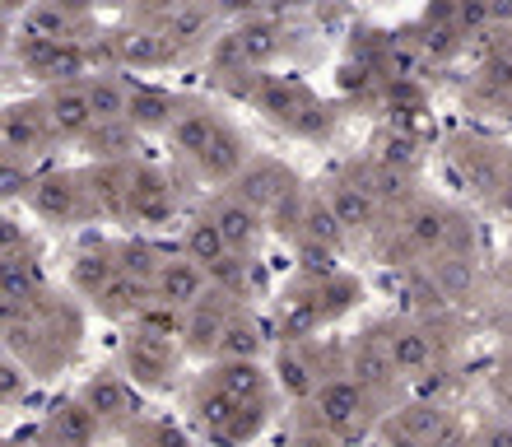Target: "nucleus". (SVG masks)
<instances>
[{
	"label": "nucleus",
	"mask_w": 512,
	"mask_h": 447,
	"mask_svg": "<svg viewBox=\"0 0 512 447\" xmlns=\"http://www.w3.org/2000/svg\"><path fill=\"white\" fill-rule=\"evenodd\" d=\"M247 103H252L256 112H266L275 126H284L289 136L326 140L331 131H336V112L326 108L308 84L284 80V75H266V70H256V84H252V98H247Z\"/></svg>",
	"instance_id": "1"
},
{
	"label": "nucleus",
	"mask_w": 512,
	"mask_h": 447,
	"mask_svg": "<svg viewBox=\"0 0 512 447\" xmlns=\"http://www.w3.org/2000/svg\"><path fill=\"white\" fill-rule=\"evenodd\" d=\"M14 56H19V66L42 84H75L89 75V52H84L80 38H38V33H24L19 28V38H14Z\"/></svg>",
	"instance_id": "2"
},
{
	"label": "nucleus",
	"mask_w": 512,
	"mask_h": 447,
	"mask_svg": "<svg viewBox=\"0 0 512 447\" xmlns=\"http://www.w3.org/2000/svg\"><path fill=\"white\" fill-rule=\"evenodd\" d=\"M233 191H238L247 205H256L266 219H275L294 196H303V182H298L280 159H252L243 173H238Z\"/></svg>",
	"instance_id": "3"
},
{
	"label": "nucleus",
	"mask_w": 512,
	"mask_h": 447,
	"mask_svg": "<svg viewBox=\"0 0 512 447\" xmlns=\"http://www.w3.org/2000/svg\"><path fill=\"white\" fill-rule=\"evenodd\" d=\"M28 205L47 224H75L80 215H94L84 173H38L33 191H28Z\"/></svg>",
	"instance_id": "4"
},
{
	"label": "nucleus",
	"mask_w": 512,
	"mask_h": 447,
	"mask_svg": "<svg viewBox=\"0 0 512 447\" xmlns=\"http://www.w3.org/2000/svg\"><path fill=\"white\" fill-rule=\"evenodd\" d=\"M364 410H368V387L359 378H326L308 396V415L317 424H326L331 434H354L364 424Z\"/></svg>",
	"instance_id": "5"
},
{
	"label": "nucleus",
	"mask_w": 512,
	"mask_h": 447,
	"mask_svg": "<svg viewBox=\"0 0 512 447\" xmlns=\"http://www.w3.org/2000/svg\"><path fill=\"white\" fill-rule=\"evenodd\" d=\"M52 140H61V136H56L42 98H28V103H10V108H5V117H0V145H5V154L33 159V154H42Z\"/></svg>",
	"instance_id": "6"
},
{
	"label": "nucleus",
	"mask_w": 512,
	"mask_h": 447,
	"mask_svg": "<svg viewBox=\"0 0 512 447\" xmlns=\"http://www.w3.org/2000/svg\"><path fill=\"white\" fill-rule=\"evenodd\" d=\"M122 368L131 373V382L140 387H168L173 382V368H177V345L173 336H159V331H140V336L126 340V359Z\"/></svg>",
	"instance_id": "7"
},
{
	"label": "nucleus",
	"mask_w": 512,
	"mask_h": 447,
	"mask_svg": "<svg viewBox=\"0 0 512 447\" xmlns=\"http://www.w3.org/2000/svg\"><path fill=\"white\" fill-rule=\"evenodd\" d=\"M452 224H457V210H447V205L429 201V196H419L401 210V243L405 252H443L447 238H452Z\"/></svg>",
	"instance_id": "8"
},
{
	"label": "nucleus",
	"mask_w": 512,
	"mask_h": 447,
	"mask_svg": "<svg viewBox=\"0 0 512 447\" xmlns=\"http://www.w3.org/2000/svg\"><path fill=\"white\" fill-rule=\"evenodd\" d=\"M452 154H457V168H461V177H466V187H471L475 196H503V182H508L512 159L503 154L499 145H485V140H475V136H461Z\"/></svg>",
	"instance_id": "9"
},
{
	"label": "nucleus",
	"mask_w": 512,
	"mask_h": 447,
	"mask_svg": "<svg viewBox=\"0 0 512 447\" xmlns=\"http://www.w3.org/2000/svg\"><path fill=\"white\" fill-rule=\"evenodd\" d=\"M42 103H47V117H52L56 136L61 140H89L94 136V103H89V84L75 80V84H47V94H42Z\"/></svg>",
	"instance_id": "10"
},
{
	"label": "nucleus",
	"mask_w": 512,
	"mask_h": 447,
	"mask_svg": "<svg viewBox=\"0 0 512 447\" xmlns=\"http://www.w3.org/2000/svg\"><path fill=\"white\" fill-rule=\"evenodd\" d=\"M126 201H131V219H145V224H163L177 210L173 187L154 163H126Z\"/></svg>",
	"instance_id": "11"
},
{
	"label": "nucleus",
	"mask_w": 512,
	"mask_h": 447,
	"mask_svg": "<svg viewBox=\"0 0 512 447\" xmlns=\"http://www.w3.org/2000/svg\"><path fill=\"white\" fill-rule=\"evenodd\" d=\"M233 298V294H229ZM224 294H205L201 303H191L187 317H182V345H187V354H219V345H224V331H229L233 322V308Z\"/></svg>",
	"instance_id": "12"
},
{
	"label": "nucleus",
	"mask_w": 512,
	"mask_h": 447,
	"mask_svg": "<svg viewBox=\"0 0 512 447\" xmlns=\"http://www.w3.org/2000/svg\"><path fill=\"white\" fill-rule=\"evenodd\" d=\"M196 168H201V177H210V182H238V173H243L247 163V140H243V131L229 122V117H219V126H215V136H210V145L196 154Z\"/></svg>",
	"instance_id": "13"
},
{
	"label": "nucleus",
	"mask_w": 512,
	"mask_h": 447,
	"mask_svg": "<svg viewBox=\"0 0 512 447\" xmlns=\"http://www.w3.org/2000/svg\"><path fill=\"white\" fill-rule=\"evenodd\" d=\"M210 219H215L219 233L229 238V252H243V257L266 238V215H261L256 205H247L238 191H233V196H219Z\"/></svg>",
	"instance_id": "14"
},
{
	"label": "nucleus",
	"mask_w": 512,
	"mask_h": 447,
	"mask_svg": "<svg viewBox=\"0 0 512 447\" xmlns=\"http://www.w3.org/2000/svg\"><path fill=\"white\" fill-rule=\"evenodd\" d=\"M326 196V205L336 210V219H340V229L345 233H364V229H373V219H378V196L364 187V182H354L350 173H340L331 187L322 191Z\"/></svg>",
	"instance_id": "15"
},
{
	"label": "nucleus",
	"mask_w": 512,
	"mask_h": 447,
	"mask_svg": "<svg viewBox=\"0 0 512 447\" xmlns=\"http://www.w3.org/2000/svg\"><path fill=\"white\" fill-rule=\"evenodd\" d=\"M177 112H182V98L159 89V84H140L131 89V112H126V122L140 131V136H159V131H173Z\"/></svg>",
	"instance_id": "16"
},
{
	"label": "nucleus",
	"mask_w": 512,
	"mask_h": 447,
	"mask_svg": "<svg viewBox=\"0 0 512 447\" xmlns=\"http://www.w3.org/2000/svg\"><path fill=\"white\" fill-rule=\"evenodd\" d=\"M177 56H182V47H177L159 24L154 28H131V33L117 38V61H122V66H140V70L149 66L154 70V66H173Z\"/></svg>",
	"instance_id": "17"
},
{
	"label": "nucleus",
	"mask_w": 512,
	"mask_h": 447,
	"mask_svg": "<svg viewBox=\"0 0 512 447\" xmlns=\"http://www.w3.org/2000/svg\"><path fill=\"white\" fill-rule=\"evenodd\" d=\"M159 298L163 303H173V308H182L187 312L191 303H201L205 294H210V271H205L201 261H191V257H177V261H168L163 266V275H159Z\"/></svg>",
	"instance_id": "18"
},
{
	"label": "nucleus",
	"mask_w": 512,
	"mask_h": 447,
	"mask_svg": "<svg viewBox=\"0 0 512 447\" xmlns=\"http://www.w3.org/2000/svg\"><path fill=\"white\" fill-rule=\"evenodd\" d=\"M401 368L391 364V350H387V331H364V340L350 350V378H359L368 392H382L391 387Z\"/></svg>",
	"instance_id": "19"
},
{
	"label": "nucleus",
	"mask_w": 512,
	"mask_h": 447,
	"mask_svg": "<svg viewBox=\"0 0 512 447\" xmlns=\"http://www.w3.org/2000/svg\"><path fill=\"white\" fill-rule=\"evenodd\" d=\"M387 350H391V364L401 368V378H419V373L433 364L429 331H419V326H410V322L387 326Z\"/></svg>",
	"instance_id": "20"
},
{
	"label": "nucleus",
	"mask_w": 512,
	"mask_h": 447,
	"mask_svg": "<svg viewBox=\"0 0 512 447\" xmlns=\"http://www.w3.org/2000/svg\"><path fill=\"white\" fill-rule=\"evenodd\" d=\"M84 406L94 410L103 424L108 420H117V424L135 420V396H131V387H126L117 373H98V378L84 387Z\"/></svg>",
	"instance_id": "21"
},
{
	"label": "nucleus",
	"mask_w": 512,
	"mask_h": 447,
	"mask_svg": "<svg viewBox=\"0 0 512 447\" xmlns=\"http://www.w3.org/2000/svg\"><path fill=\"white\" fill-rule=\"evenodd\" d=\"M98 434H103V420H98V415L84 406V401H70V406H61L52 415V424H47V438H52L56 447H94Z\"/></svg>",
	"instance_id": "22"
},
{
	"label": "nucleus",
	"mask_w": 512,
	"mask_h": 447,
	"mask_svg": "<svg viewBox=\"0 0 512 447\" xmlns=\"http://www.w3.org/2000/svg\"><path fill=\"white\" fill-rule=\"evenodd\" d=\"M215 387H224V392L233 396V401H266V387H270V378H266V368L256 364V359H219V368H215Z\"/></svg>",
	"instance_id": "23"
},
{
	"label": "nucleus",
	"mask_w": 512,
	"mask_h": 447,
	"mask_svg": "<svg viewBox=\"0 0 512 447\" xmlns=\"http://www.w3.org/2000/svg\"><path fill=\"white\" fill-rule=\"evenodd\" d=\"M280 378H284V387L294 396H312L317 387L326 382V373H322V354L312 350L308 340H298V345H284V354H280Z\"/></svg>",
	"instance_id": "24"
},
{
	"label": "nucleus",
	"mask_w": 512,
	"mask_h": 447,
	"mask_svg": "<svg viewBox=\"0 0 512 447\" xmlns=\"http://www.w3.org/2000/svg\"><path fill=\"white\" fill-rule=\"evenodd\" d=\"M215 126H219V112H210L205 103H182V112H177V122H173V145L182 159H196L205 145H210V136H215Z\"/></svg>",
	"instance_id": "25"
},
{
	"label": "nucleus",
	"mask_w": 512,
	"mask_h": 447,
	"mask_svg": "<svg viewBox=\"0 0 512 447\" xmlns=\"http://www.w3.org/2000/svg\"><path fill=\"white\" fill-rule=\"evenodd\" d=\"M238 38H243V47H247V61H252L256 70H266L275 56L284 52V33H280V24L270 19V14H247V19H238Z\"/></svg>",
	"instance_id": "26"
},
{
	"label": "nucleus",
	"mask_w": 512,
	"mask_h": 447,
	"mask_svg": "<svg viewBox=\"0 0 512 447\" xmlns=\"http://www.w3.org/2000/svg\"><path fill=\"white\" fill-rule=\"evenodd\" d=\"M154 298H159V289H154V285H145V280H131V275L117 271V280H112V285L98 294V308L122 322V317H140V312H145Z\"/></svg>",
	"instance_id": "27"
},
{
	"label": "nucleus",
	"mask_w": 512,
	"mask_h": 447,
	"mask_svg": "<svg viewBox=\"0 0 512 447\" xmlns=\"http://www.w3.org/2000/svg\"><path fill=\"white\" fill-rule=\"evenodd\" d=\"M429 275L443 298H471L475 294V261L457 257V252H433Z\"/></svg>",
	"instance_id": "28"
},
{
	"label": "nucleus",
	"mask_w": 512,
	"mask_h": 447,
	"mask_svg": "<svg viewBox=\"0 0 512 447\" xmlns=\"http://www.w3.org/2000/svg\"><path fill=\"white\" fill-rule=\"evenodd\" d=\"M210 24H215V5H196V0H187V5H182L177 14H168L159 28L182 47V52H187V47H196V42L210 38Z\"/></svg>",
	"instance_id": "29"
},
{
	"label": "nucleus",
	"mask_w": 512,
	"mask_h": 447,
	"mask_svg": "<svg viewBox=\"0 0 512 447\" xmlns=\"http://www.w3.org/2000/svg\"><path fill=\"white\" fill-rule=\"evenodd\" d=\"M368 159L396 163V168H415L419 163V136L410 131V126H401V122L382 126L378 136H373V145H368Z\"/></svg>",
	"instance_id": "30"
},
{
	"label": "nucleus",
	"mask_w": 512,
	"mask_h": 447,
	"mask_svg": "<svg viewBox=\"0 0 512 447\" xmlns=\"http://www.w3.org/2000/svg\"><path fill=\"white\" fill-rule=\"evenodd\" d=\"M340 238H345V229H340L336 210L326 205V196H308L303 224H298V243H317V247H331V252H336Z\"/></svg>",
	"instance_id": "31"
},
{
	"label": "nucleus",
	"mask_w": 512,
	"mask_h": 447,
	"mask_svg": "<svg viewBox=\"0 0 512 447\" xmlns=\"http://www.w3.org/2000/svg\"><path fill=\"white\" fill-rule=\"evenodd\" d=\"M89 103H94L98 126L103 122H126L131 112V84H122L117 75H89Z\"/></svg>",
	"instance_id": "32"
},
{
	"label": "nucleus",
	"mask_w": 512,
	"mask_h": 447,
	"mask_svg": "<svg viewBox=\"0 0 512 447\" xmlns=\"http://www.w3.org/2000/svg\"><path fill=\"white\" fill-rule=\"evenodd\" d=\"M112 280H117V252H80V257L70 261V285L80 289V294L98 298Z\"/></svg>",
	"instance_id": "33"
},
{
	"label": "nucleus",
	"mask_w": 512,
	"mask_h": 447,
	"mask_svg": "<svg viewBox=\"0 0 512 447\" xmlns=\"http://www.w3.org/2000/svg\"><path fill=\"white\" fill-rule=\"evenodd\" d=\"M0 298L14 303V308H28L42 298V266L28 261V266H0Z\"/></svg>",
	"instance_id": "34"
},
{
	"label": "nucleus",
	"mask_w": 512,
	"mask_h": 447,
	"mask_svg": "<svg viewBox=\"0 0 512 447\" xmlns=\"http://www.w3.org/2000/svg\"><path fill=\"white\" fill-rule=\"evenodd\" d=\"M210 70H215V80H233V75H247V70H256L252 61H247V47L243 38H238V28H229V33H219L215 42H210Z\"/></svg>",
	"instance_id": "35"
},
{
	"label": "nucleus",
	"mask_w": 512,
	"mask_h": 447,
	"mask_svg": "<svg viewBox=\"0 0 512 447\" xmlns=\"http://www.w3.org/2000/svg\"><path fill=\"white\" fill-rule=\"evenodd\" d=\"M187 257H191V261H201L205 271H210L215 261H224V257H229V238L219 233V224H215V219H210V215H205V219H196V224H191V229H187Z\"/></svg>",
	"instance_id": "36"
},
{
	"label": "nucleus",
	"mask_w": 512,
	"mask_h": 447,
	"mask_svg": "<svg viewBox=\"0 0 512 447\" xmlns=\"http://www.w3.org/2000/svg\"><path fill=\"white\" fill-rule=\"evenodd\" d=\"M168 261L154 252L149 243H140V238H131V243L117 247V271L131 275V280H145V285H159V275Z\"/></svg>",
	"instance_id": "37"
},
{
	"label": "nucleus",
	"mask_w": 512,
	"mask_h": 447,
	"mask_svg": "<svg viewBox=\"0 0 512 447\" xmlns=\"http://www.w3.org/2000/svg\"><path fill=\"white\" fill-rule=\"evenodd\" d=\"M24 24V33H38V38H61L70 42V33H75V14H66L56 0H38L33 10L19 19Z\"/></svg>",
	"instance_id": "38"
},
{
	"label": "nucleus",
	"mask_w": 512,
	"mask_h": 447,
	"mask_svg": "<svg viewBox=\"0 0 512 447\" xmlns=\"http://www.w3.org/2000/svg\"><path fill=\"white\" fill-rule=\"evenodd\" d=\"M98 145V154L103 159H131L135 154V145H140V131H135L131 122H103V126H94V136H89Z\"/></svg>",
	"instance_id": "39"
},
{
	"label": "nucleus",
	"mask_w": 512,
	"mask_h": 447,
	"mask_svg": "<svg viewBox=\"0 0 512 447\" xmlns=\"http://www.w3.org/2000/svg\"><path fill=\"white\" fill-rule=\"evenodd\" d=\"M256 354H261V331L247 317L233 312L229 331H224V345H219V359H256Z\"/></svg>",
	"instance_id": "40"
},
{
	"label": "nucleus",
	"mask_w": 512,
	"mask_h": 447,
	"mask_svg": "<svg viewBox=\"0 0 512 447\" xmlns=\"http://www.w3.org/2000/svg\"><path fill=\"white\" fill-rule=\"evenodd\" d=\"M33 182H38V173L28 168L24 154H5V163H0V196H28L33 191Z\"/></svg>",
	"instance_id": "41"
},
{
	"label": "nucleus",
	"mask_w": 512,
	"mask_h": 447,
	"mask_svg": "<svg viewBox=\"0 0 512 447\" xmlns=\"http://www.w3.org/2000/svg\"><path fill=\"white\" fill-rule=\"evenodd\" d=\"M261 424H266V401H247V406H238V415L219 429V438H229V443H247Z\"/></svg>",
	"instance_id": "42"
},
{
	"label": "nucleus",
	"mask_w": 512,
	"mask_h": 447,
	"mask_svg": "<svg viewBox=\"0 0 512 447\" xmlns=\"http://www.w3.org/2000/svg\"><path fill=\"white\" fill-rule=\"evenodd\" d=\"M457 24L466 38H485L489 28H494V10H489V0H457Z\"/></svg>",
	"instance_id": "43"
},
{
	"label": "nucleus",
	"mask_w": 512,
	"mask_h": 447,
	"mask_svg": "<svg viewBox=\"0 0 512 447\" xmlns=\"http://www.w3.org/2000/svg\"><path fill=\"white\" fill-rule=\"evenodd\" d=\"M182 5H187V0H135V10L145 14L149 24H163V19H168V14H177Z\"/></svg>",
	"instance_id": "44"
},
{
	"label": "nucleus",
	"mask_w": 512,
	"mask_h": 447,
	"mask_svg": "<svg viewBox=\"0 0 512 447\" xmlns=\"http://www.w3.org/2000/svg\"><path fill=\"white\" fill-rule=\"evenodd\" d=\"M0 373H5V406H14V401H19V392H24V368L10 359Z\"/></svg>",
	"instance_id": "45"
},
{
	"label": "nucleus",
	"mask_w": 512,
	"mask_h": 447,
	"mask_svg": "<svg viewBox=\"0 0 512 447\" xmlns=\"http://www.w3.org/2000/svg\"><path fill=\"white\" fill-rule=\"evenodd\" d=\"M66 14H75V19H84V14H94L98 10V0H56Z\"/></svg>",
	"instance_id": "46"
},
{
	"label": "nucleus",
	"mask_w": 512,
	"mask_h": 447,
	"mask_svg": "<svg viewBox=\"0 0 512 447\" xmlns=\"http://www.w3.org/2000/svg\"><path fill=\"white\" fill-rule=\"evenodd\" d=\"M33 5H38V0H5V14H10V24H19V19H24Z\"/></svg>",
	"instance_id": "47"
},
{
	"label": "nucleus",
	"mask_w": 512,
	"mask_h": 447,
	"mask_svg": "<svg viewBox=\"0 0 512 447\" xmlns=\"http://www.w3.org/2000/svg\"><path fill=\"white\" fill-rule=\"evenodd\" d=\"M485 447H512V429H489Z\"/></svg>",
	"instance_id": "48"
},
{
	"label": "nucleus",
	"mask_w": 512,
	"mask_h": 447,
	"mask_svg": "<svg viewBox=\"0 0 512 447\" xmlns=\"http://www.w3.org/2000/svg\"><path fill=\"white\" fill-rule=\"evenodd\" d=\"M270 5H275V10H308L312 0H270Z\"/></svg>",
	"instance_id": "49"
},
{
	"label": "nucleus",
	"mask_w": 512,
	"mask_h": 447,
	"mask_svg": "<svg viewBox=\"0 0 512 447\" xmlns=\"http://www.w3.org/2000/svg\"><path fill=\"white\" fill-rule=\"evenodd\" d=\"M503 205L512 210V168H508V182H503Z\"/></svg>",
	"instance_id": "50"
}]
</instances>
